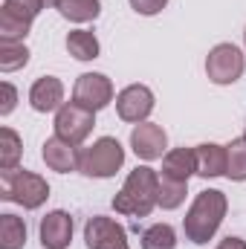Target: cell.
Returning <instances> with one entry per match:
<instances>
[{"mask_svg":"<svg viewBox=\"0 0 246 249\" xmlns=\"http://www.w3.org/2000/svg\"><path fill=\"white\" fill-rule=\"evenodd\" d=\"M26 244V223L23 217L6 212L0 214V249H23Z\"/></svg>","mask_w":246,"mask_h":249,"instance_id":"cell-19","label":"cell"},{"mask_svg":"<svg viewBox=\"0 0 246 249\" xmlns=\"http://www.w3.org/2000/svg\"><path fill=\"white\" fill-rule=\"evenodd\" d=\"M244 44H246V29H244Z\"/></svg>","mask_w":246,"mask_h":249,"instance_id":"cell-30","label":"cell"},{"mask_svg":"<svg viewBox=\"0 0 246 249\" xmlns=\"http://www.w3.org/2000/svg\"><path fill=\"white\" fill-rule=\"evenodd\" d=\"M41 157L47 162V168L58 171V174H70V171H78V148L64 142L58 136H50L41 148Z\"/></svg>","mask_w":246,"mask_h":249,"instance_id":"cell-14","label":"cell"},{"mask_svg":"<svg viewBox=\"0 0 246 249\" xmlns=\"http://www.w3.org/2000/svg\"><path fill=\"white\" fill-rule=\"evenodd\" d=\"M29 64V50L26 44H15V41H0V70L3 72H15L20 67Z\"/></svg>","mask_w":246,"mask_h":249,"instance_id":"cell-24","label":"cell"},{"mask_svg":"<svg viewBox=\"0 0 246 249\" xmlns=\"http://www.w3.org/2000/svg\"><path fill=\"white\" fill-rule=\"evenodd\" d=\"M44 6H58V0H44Z\"/></svg>","mask_w":246,"mask_h":249,"instance_id":"cell-29","label":"cell"},{"mask_svg":"<svg viewBox=\"0 0 246 249\" xmlns=\"http://www.w3.org/2000/svg\"><path fill=\"white\" fill-rule=\"evenodd\" d=\"M244 139H246V130H244Z\"/></svg>","mask_w":246,"mask_h":249,"instance_id":"cell-31","label":"cell"},{"mask_svg":"<svg viewBox=\"0 0 246 249\" xmlns=\"http://www.w3.org/2000/svg\"><path fill=\"white\" fill-rule=\"evenodd\" d=\"M67 53L75 61H96L99 53H102V47H99V38L90 29H72L67 35Z\"/></svg>","mask_w":246,"mask_h":249,"instance_id":"cell-16","label":"cell"},{"mask_svg":"<svg viewBox=\"0 0 246 249\" xmlns=\"http://www.w3.org/2000/svg\"><path fill=\"white\" fill-rule=\"evenodd\" d=\"M159 206V171L139 165L127 174L122 191L113 197V209L127 217H148Z\"/></svg>","mask_w":246,"mask_h":249,"instance_id":"cell-2","label":"cell"},{"mask_svg":"<svg viewBox=\"0 0 246 249\" xmlns=\"http://www.w3.org/2000/svg\"><path fill=\"white\" fill-rule=\"evenodd\" d=\"M165 6H168V0H130V9H133L136 15H145V18L159 15Z\"/></svg>","mask_w":246,"mask_h":249,"instance_id":"cell-26","label":"cell"},{"mask_svg":"<svg viewBox=\"0 0 246 249\" xmlns=\"http://www.w3.org/2000/svg\"><path fill=\"white\" fill-rule=\"evenodd\" d=\"M226 162H229L226 145H217V142L194 145V168H197V177H203V180L226 177Z\"/></svg>","mask_w":246,"mask_h":249,"instance_id":"cell-12","label":"cell"},{"mask_svg":"<svg viewBox=\"0 0 246 249\" xmlns=\"http://www.w3.org/2000/svg\"><path fill=\"white\" fill-rule=\"evenodd\" d=\"M244 70H246V58L235 44H217V47H211V53L206 58V75L220 87L235 84L244 75Z\"/></svg>","mask_w":246,"mask_h":249,"instance_id":"cell-6","label":"cell"},{"mask_svg":"<svg viewBox=\"0 0 246 249\" xmlns=\"http://www.w3.org/2000/svg\"><path fill=\"white\" fill-rule=\"evenodd\" d=\"M84 244H87V249H130L124 226L116 223L113 217H105V214H96L87 220Z\"/></svg>","mask_w":246,"mask_h":249,"instance_id":"cell-8","label":"cell"},{"mask_svg":"<svg viewBox=\"0 0 246 249\" xmlns=\"http://www.w3.org/2000/svg\"><path fill=\"white\" fill-rule=\"evenodd\" d=\"M72 102L99 113L113 102V81L105 72H81L72 87Z\"/></svg>","mask_w":246,"mask_h":249,"instance_id":"cell-7","label":"cell"},{"mask_svg":"<svg viewBox=\"0 0 246 249\" xmlns=\"http://www.w3.org/2000/svg\"><path fill=\"white\" fill-rule=\"evenodd\" d=\"M32 29V20L12 12L9 6H0V41H15V44H23L26 35Z\"/></svg>","mask_w":246,"mask_h":249,"instance_id":"cell-17","label":"cell"},{"mask_svg":"<svg viewBox=\"0 0 246 249\" xmlns=\"http://www.w3.org/2000/svg\"><path fill=\"white\" fill-rule=\"evenodd\" d=\"M226 212H229V200H226L223 191H217V188L200 191V194L194 197V203H191V209H188V214H185V220H183L185 238H188L194 247L209 244V241L217 235V229H220Z\"/></svg>","mask_w":246,"mask_h":249,"instance_id":"cell-1","label":"cell"},{"mask_svg":"<svg viewBox=\"0 0 246 249\" xmlns=\"http://www.w3.org/2000/svg\"><path fill=\"white\" fill-rule=\"evenodd\" d=\"M38 235H41V247L44 249H67L70 241H72V217L64 209L47 212L41 217Z\"/></svg>","mask_w":246,"mask_h":249,"instance_id":"cell-11","label":"cell"},{"mask_svg":"<svg viewBox=\"0 0 246 249\" xmlns=\"http://www.w3.org/2000/svg\"><path fill=\"white\" fill-rule=\"evenodd\" d=\"M3 6H9L12 12H18V15H23V18H29V20H35V18L41 15V9H47L44 0H6Z\"/></svg>","mask_w":246,"mask_h":249,"instance_id":"cell-25","label":"cell"},{"mask_svg":"<svg viewBox=\"0 0 246 249\" xmlns=\"http://www.w3.org/2000/svg\"><path fill=\"white\" fill-rule=\"evenodd\" d=\"M191 174H197V168H194V148H174V151H168L162 157V177L188 183Z\"/></svg>","mask_w":246,"mask_h":249,"instance_id":"cell-15","label":"cell"},{"mask_svg":"<svg viewBox=\"0 0 246 249\" xmlns=\"http://www.w3.org/2000/svg\"><path fill=\"white\" fill-rule=\"evenodd\" d=\"M142 249H177V232L168 223H154L142 232Z\"/></svg>","mask_w":246,"mask_h":249,"instance_id":"cell-21","label":"cell"},{"mask_svg":"<svg viewBox=\"0 0 246 249\" xmlns=\"http://www.w3.org/2000/svg\"><path fill=\"white\" fill-rule=\"evenodd\" d=\"M50 197V183L35 174V171H23V168H0V200L18 203L29 212L41 209Z\"/></svg>","mask_w":246,"mask_h":249,"instance_id":"cell-3","label":"cell"},{"mask_svg":"<svg viewBox=\"0 0 246 249\" xmlns=\"http://www.w3.org/2000/svg\"><path fill=\"white\" fill-rule=\"evenodd\" d=\"M217 249H246V241L244 238H235V235H229V238H223Z\"/></svg>","mask_w":246,"mask_h":249,"instance_id":"cell-28","label":"cell"},{"mask_svg":"<svg viewBox=\"0 0 246 249\" xmlns=\"http://www.w3.org/2000/svg\"><path fill=\"white\" fill-rule=\"evenodd\" d=\"M93 127H96V113L75 105V102H64L55 110V136L75 145V148L93 133Z\"/></svg>","mask_w":246,"mask_h":249,"instance_id":"cell-5","label":"cell"},{"mask_svg":"<svg viewBox=\"0 0 246 249\" xmlns=\"http://www.w3.org/2000/svg\"><path fill=\"white\" fill-rule=\"evenodd\" d=\"M130 148L139 160L154 162L168 154V133L154 122H139L130 130Z\"/></svg>","mask_w":246,"mask_h":249,"instance_id":"cell-10","label":"cell"},{"mask_svg":"<svg viewBox=\"0 0 246 249\" xmlns=\"http://www.w3.org/2000/svg\"><path fill=\"white\" fill-rule=\"evenodd\" d=\"M122 165H124V148L113 136H102L93 145L78 148V174H84V177L107 180V177H116V171Z\"/></svg>","mask_w":246,"mask_h":249,"instance_id":"cell-4","label":"cell"},{"mask_svg":"<svg viewBox=\"0 0 246 249\" xmlns=\"http://www.w3.org/2000/svg\"><path fill=\"white\" fill-rule=\"evenodd\" d=\"M154 93H151V87H145V84H130V87H124L122 93L116 96V113H119V119L122 122H148V116L154 113Z\"/></svg>","mask_w":246,"mask_h":249,"instance_id":"cell-9","label":"cell"},{"mask_svg":"<svg viewBox=\"0 0 246 249\" xmlns=\"http://www.w3.org/2000/svg\"><path fill=\"white\" fill-rule=\"evenodd\" d=\"M185 194H188V183H180V180H168L159 174V209L165 212H174L185 203Z\"/></svg>","mask_w":246,"mask_h":249,"instance_id":"cell-23","label":"cell"},{"mask_svg":"<svg viewBox=\"0 0 246 249\" xmlns=\"http://www.w3.org/2000/svg\"><path fill=\"white\" fill-rule=\"evenodd\" d=\"M58 15L64 20L72 23H90L102 15V3L99 0H58Z\"/></svg>","mask_w":246,"mask_h":249,"instance_id":"cell-18","label":"cell"},{"mask_svg":"<svg viewBox=\"0 0 246 249\" xmlns=\"http://www.w3.org/2000/svg\"><path fill=\"white\" fill-rule=\"evenodd\" d=\"M20 154H23V142H20V136H18L12 127H3V130H0V168H3V171L18 168Z\"/></svg>","mask_w":246,"mask_h":249,"instance_id":"cell-20","label":"cell"},{"mask_svg":"<svg viewBox=\"0 0 246 249\" xmlns=\"http://www.w3.org/2000/svg\"><path fill=\"white\" fill-rule=\"evenodd\" d=\"M229 162H226V177L232 183H246V139H232L226 145Z\"/></svg>","mask_w":246,"mask_h":249,"instance_id":"cell-22","label":"cell"},{"mask_svg":"<svg viewBox=\"0 0 246 249\" xmlns=\"http://www.w3.org/2000/svg\"><path fill=\"white\" fill-rule=\"evenodd\" d=\"M0 90H3V105H0V116H9L12 110H15V105H18V90L9 84V81H3L0 84Z\"/></svg>","mask_w":246,"mask_h":249,"instance_id":"cell-27","label":"cell"},{"mask_svg":"<svg viewBox=\"0 0 246 249\" xmlns=\"http://www.w3.org/2000/svg\"><path fill=\"white\" fill-rule=\"evenodd\" d=\"M29 105L38 113H53L64 105V84L55 75H41L29 87Z\"/></svg>","mask_w":246,"mask_h":249,"instance_id":"cell-13","label":"cell"}]
</instances>
